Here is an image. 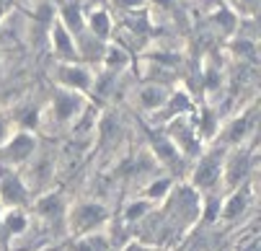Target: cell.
Listing matches in <instances>:
<instances>
[{
    "mask_svg": "<svg viewBox=\"0 0 261 251\" xmlns=\"http://www.w3.org/2000/svg\"><path fill=\"white\" fill-rule=\"evenodd\" d=\"M34 153H36V137L29 130H18L0 145V163L8 168L23 166L26 161L34 158Z\"/></svg>",
    "mask_w": 261,
    "mask_h": 251,
    "instance_id": "cell-3",
    "label": "cell"
},
{
    "mask_svg": "<svg viewBox=\"0 0 261 251\" xmlns=\"http://www.w3.org/2000/svg\"><path fill=\"white\" fill-rule=\"evenodd\" d=\"M55 78H57L60 88L75 91V93H88L93 86V73L83 62H60Z\"/></svg>",
    "mask_w": 261,
    "mask_h": 251,
    "instance_id": "cell-8",
    "label": "cell"
},
{
    "mask_svg": "<svg viewBox=\"0 0 261 251\" xmlns=\"http://www.w3.org/2000/svg\"><path fill=\"white\" fill-rule=\"evenodd\" d=\"M29 202V187L23 184V179L0 163V207L8 210H21Z\"/></svg>",
    "mask_w": 261,
    "mask_h": 251,
    "instance_id": "cell-4",
    "label": "cell"
},
{
    "mask_svg": "<svg viewBox=\"0 0 261 251\" xmlns=\"http://www.w3.org/2000/svg\"><path fill=\"white\" fill-rule=\"evenodd\" d=\"M153 142H155V153H158V158L163 163H181V153H178V148L173 145V142L168 140V135H161V137L153 135Z\"/></svg>",
    "mask_w": 261,
    "mask_h": 251,
    "instance_id": "cell-19",
    "label": "cell"
},
{
    "mask_svg": "<svg viewBox=\"0 0 261 251\" xmlns=\"http://www.w3.org/2000/svg\"><path fill=\"white\" fill-rule=\"evenodd\" d=\"M246 207H248V194H246V189H233V194L225 199V205L220 207V215L225 220H236V218H241V215L246 212Z\"/></svg>",
    "mask_w": 261,
    "mask_h": 251,
    "instance_id": "cell-16",
    "label": "cell"
},
{
    "mask_svg": "<svg viewBox=\"0 0 261 251\" xmlns=\"http://www.w3.org/2000/svg\"><path fill=\"white\" fill-rule=\"evenodd\" d=\"M253 124H256V106H251L248 112L238 114L236 119H230V122L225 124V130H222V135H220L222 145H236V148H243L246 137L253 132Z\"/></svg>",
    "mask_w": 261,
    "mask_h": 251,
    "instance_id": "cell-9",
    "label": "cell"
},
{
    "mask_svg": "<svg viewBox=\"0 0 261 251\" xmlns=\"http://www.w3.org/2000/svg\"><path fill=\"white\" fill-rule=\"evenodd\" d=\"M253 168V156L246 148H236L225 153V163H222V182H225L230 189H238L248 173Z\"/></svg>",
    "mask_w": 261,
    "mask_h": 251,
    "instance_id": "cell-7",
    "label": "cell"
},
{
    "mask_svg": "<svg viewBox=\"0 0 261 251\" xmlns=\"http://www.w3.org/2000/svg\"><path fill=\"white\" fill-rule=\"evenodd\" d=\"M228 148H212L199 153V161L192 171V187L194 189H215L222 182V163H225Z\"/></svg>",
    "mask_w": 261,
    "mask_h": 251,
    "instance_id": "cell-2",
    "label": "cell"
},
{
    "mask_svg": "<svg viewBox=\"0 0 261 251\" xmlns=\"http://www.w3.org/2000/svg\"><path fill=\"white\" fill-rule=\"evenodd\" d=\"M103 52H106V42L96 39L88 29H83L78 37H75V55H78V62H83V65L101 62Z\"/></svg>",
    "mask_w": 261,
    "mask_h": 251,
    "instance_id": "cell-11",
    "label": "cell"
},
{
    "mask_svg": "<svg viewBox=\"0 0 261 251\" xmlns=\"http://www.w3.org/2000/svg\"><path fill=\"white\" fill-rule=\"evenodd\" d=\"M171 127H168V140L178 148V153L184 150L186 156H199L202 153V137H199V127H194L186 117H173L168 119Z\"/></svg>",
    "mask_w": 261,
    "mask_h": 251,
    "instance_id": "cell-5",
    "label": "cell"
},
{
    "mask_svg": "<svg viewBox=\"0 0 261 251\" xmlns=\"http://www.w3.org/2000/svg\"><path fill=\"white\" fill-rule=\"evenodd\" d=\"M86 29L93 34L96 39L109 42L111 34H114V21H111V16H109L106 8H93V11L86 16Z\"/></svg>",
    "mask_w": 261,
    "mask_h": 251,
    "instance_id": "cell-13",
    "label": "cell"
},
{
    "mask_svg": "<svg viewBox=\"0 0 261 251\" xmlns=\"http://www.w3.org/2000/svg\"><path fill=\"white\" fill-rule=\"evenodd\" d=\"M11 135H13V132H11V122H8L6 117H0V145H3Z\"/></svg>",
    "mask_w": 261,
    "mask_h": 251,
    "instance_id": "cell-25",
    "label": "cell"
},
{
    "mask_svg": "<svg viewBox=\"0 0 261 251\" xmlns=\"http://www.w3.org/2000/svg\"><path fill=\"white\" fill-rule=\"evenodd\" d=\"M111 3H114L119 11H124V13H135L137 8H142L147 0H111Z\"/></svg>",
    "mask_w": 261,
    "mask_h": 251,
    "instance_id": "cell-24",
    "label": "cell"
},
{
    "mask_svg": "<svg viewBox=\"0 0 261 251\" xmlns=\"http://www.w3.org/2000/svg\"><path fill=\"white\" fill-rule=\"evenodd\" d=\"M72 251H109V238L103 233H83L75 238Z\"/></svg>",
    "mask_w": 261,
    "mask_h": 251,
    "instance_id": "cell-18",
    "label": "cell"
},
{
    "mask_svg": "<svg viewBox=\"0 0 261 251\" xmlns=\"http://www.w3.org/2000/svg\"><path fill=\"white\" fill-rule=\"evenodd\" d=\"M6 223V228H8V233H23L26 231V225H29V220H26V215L21 212V210H8L3 218H0Z\"/></svg>",
    "mask_w": 261,
    "mask_h": 251,
    "instance_id": "cell-21",
    "label": "cell"
},
{
    "mask_svg": "<svg viewBox=\"0 0 261 251\" xmlns=\"http://www.w3.org/2000/svg\"><path fill=\"white\" fill-rule=\"evenodd\" d=\"M57 21L70 31V37H72V39H75L78 34L86 29V16H83V8H81L78 3H65V6L60 8Z\"/></svg>",
    "mask_w": 261,
    "mask_h": 251,
    "instance_id": "cell-14",
    "label": "cell"
},
{
    "mask_svg": "<svg viewBox=\"0 0 261 251\" xmlns=\"http://www.w3.org/2000/svg\"><path fill=\"white\" fill-rule=\"evenodd\" d=\"M86 106V98L83 93H75V91H67V88H57L52 93V106H49V114L55 117V122L60 124H70L75 122Z\"/></svg>",
    "mask_w": 261,
    "mask_h": 251,
    "instance_id": "cell-6",
    "label": "cell"
},
{
    "mask_svg": "<svg viewBox=\"0 0 261 251\" xmlns=\"http://www.w3.org/2000/svg\"><path fill=\"white\" fill-rule=\"evenodd\" d=\"M67 228L75 233V236H83V233H96V228H101L109 218V212L101 202H93V199H86V202H78L72 205L67 212Z\"/></svg>",
    "mask_w": 261,
    "mask_h": 251,
    "instance_id": "cell-1",
    "label": "cell"
},
{
    "mask_svg": "<svg viewBox=\"0 0 261 251\" xmlns=\"http://www.w3.org/2000/svg\"><path fill=\"white\" fill-rule=\"evenodd\" d=\"M0 76H3V65H0Z\"/></svg>",
    "mask_w": 261,
    "mask_h": 251,
    "instance_id": "cell-27",
    "label": "cell"
},
{
    "mask_svg": "<svg viewBox=\"0 0 261 251\" xmlns=\"http://www.w3.org/2000/svg\"><path fill=\"white\" fill-rule=\"evenodd\" d=\"M145 194H147V199H166L171 194V179H155V182H150Z\"/></svg>",
    "mask_w": 261,
    "mask_h": 251,
    "instance_id": "cell-22",
    "label": "cell"
},
{
    "mask_svg": "<svg viewBox=\"0 0 261 251\" xmlns=\"http://www.w3.org/2000/svg\"><path fill=\"white\" fill-rule=\"evenodd\" d=\"M212 23H215L217 29H222L225 34H233V31H236L238 18H236V13H233L228 6H217V8H215V13H212Z\"/></svg>",
    "mask_w": 261,
    "mask_h": 251,
    "instance_id": "cell-20",
    "label": "cell"
},
{
    "mask_svg": "<svg viewBox=\"0 0 261 251\" xmlns=\"http://www.w3.org/2000/svg\"><path fill=\"white\" fill-rule=\"evenodd\" d=\"M147 207H150V205H147V202H132L129 207H127V220H142V218H147Z\"/></svg>",
    "mask_w": 261,
    "mask_h": 251,
    "instance_id": "cell-23",
    "label": "cell"
},
{
    "mask_svg": "<svg viewBox=\"0 0 261 251\" xmlns=\"http://www.w3.org/2000/svg\"><path fill=\"white\" fill-rule=\"evenodd\" d=\"M36 212L42 215V218H65V205H62V197L60 194H47L42 197L39 202H36Z\"/></svg>",
    "mask_w": 261,
    "mask_h": 251,
    "instance_id": "cell-17",
    "label": "cell"
},
{
    "mask_svg": "<svg viewBox=\"0 0 261 251\" xmlns=\"http://www.w3.org/2000/svg\"><path fill=\"white\" fill-rule=\"evenodd\" d=\"M101 65L109 70V73H122V70L129 65V52L122 44H106V52L101 57Z\"/></svg>",
    "mask_w": 261,
    "mask_h": 251,
    "instance_id": "cell-15",
    "label": "cell"
},
{
    "mask_svg": "<svg viewBox=\"0 0 261 251\" xmlns=\"http://www.w3.org/2000/svg\"><path fill=\"white\" fill-rule=\"evenodd\" d=\"M168 96H171V88L163 86V83H145V86L140 88V93H137L142 109H145V112H155V114L166 106Z\"/></svg>",
    "mask_w": 261,
    "mask_h": 251,
    "instance_id": "cell-12",
    "label": "cell"
},
{
    "mask_svg": "<svg viewBox=\"0 0 261 251\" xmlns=\"http://www.w3.org/2000/svg\"><path fill=\"white\" fill-rule=\"evenodd\" d=\"M256 3H258V0H241V11L248 13V16H253L256 13Z\"/></svg>",
    "mask_w": 261,
    "mask_h": 251,
    "instance_id": "cell-26",
    "label": "cell"
},
{
    "mask_svg": "<svg viewBox=\"0 0 261 251\" xmlns=\"http://www.w3.org/2000/svg\"><path fill=\"white\" fill-rule=\"evenodd\" d=\"M49 39H52V52H55L62 62H78V55H75V39L70 37V31H67L57 18H52Z\"/></svg>",
    "mask_w": 261,
    "mask_h": 251,
    "instance_id": "cell-10",
    "label": "cell"
}]
</instances>
